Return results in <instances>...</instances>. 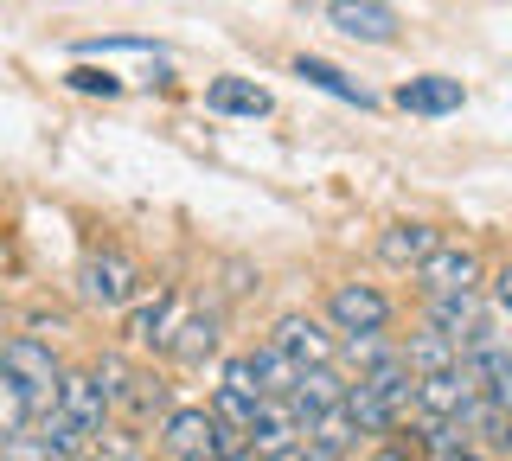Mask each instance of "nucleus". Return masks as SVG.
I'll return each instance as SVG.
<instances>
[{
	"label": "nucleus",
	"instance_id": "obj_28",
	"mask_svg": "<svg viewBox=\"0 0 512 461\" xmlns=\"http://www.w3.org/2000/svg\"><path fill=\"white\" fill-rule=\"evenodd\" d=\"M0 461H58V455L45 449V436H26V429H20V436L0 442Z\"/></svg>",
	"mask_w": 512,
	"mask_h": 461
},
{
	"label": "nucleus",
	"instance_id": "obj_14",
	"mask_svg": "<svg viewBox=\"0 0 512 461\" xmlns=\"http://www.w3.org/2000/svg\"><path fill=\"white\" fill-rule=\"evenodd\" d=\"M436 244H442V231H436V225H423V218H397V225H384V231H378V257L391 263V269H416Z\"/></svg>",
	"mask_w": 512,
	"mask_h": 461
},
{
	"label": "nucleus",
	"instance_id": "obj_25",
	"mask_svg": "<svg viewBox=\"0 0 512 461\" xmlns=\"http://www.w3.org/2000/svg\"><path fill=\"white\" fill-rule=\"evenodd\" d=\"M224 391H237V397H250V404H263V385H256V359L250 353H231L224 359V378H218Z\"/></svg>",
	"mask_w": 512,
	"mask_h": 461
},
{
	"label": "nucleus",
	"instance_id": "obj_20",
	"mask_svg": "<svg viewBox=\"0 0 512 461\" xmlns=\"http://www.w3.org/2000/svg\"><path fill=\"white\" fill-rule=\"evenodd\" d=\"M461 359V346L448 340V333H436V327H423V333H410L404 340V365L416 378H429V372H448V365Z\"/></svg>",
	"mask_w": 512,
	"mask_h": 461
},
{
	"label": "nucleus",
	"instance_id": "obj_3",
	"mask_svg": "<svg viewBox=\"0 0 512 461\" xmlns=\"http://www.w3.org/2000/svg\"><path fill=\"white\" fill-rule=\"evenodd\" d=\"M244 442H250L256 461H288L301 442H308V417H301L288 397H263L256 417H250V429H244Z\"/></svg>",
	"mask_w": 512,
	"mask_h": 461
},
{
	"label": "nucleus",
	"instance_id": "obj_30",
	"mask_svg": "<svg viewBox=\"0 0 512 461\" xmlns=\"http://www.w3.org/2000/svg\"><path fill=\"white\" fill-rule=\"evenodd\" d=\"M77 52L84 58H96V52H154V39H84Z\"/></svg>",
	"mask_w": 512,
	"mask_h": 461
},
{
	"label": "nucleus",
	"instance_id": "obj_8",
	"mask_svg": "<svg viewBox=\"0 0 512 461\" xmlns=\"http://www.w3.org/2000/svg\"><path fill=\"white\" fill-rule=\"evenodd\" d=\"M327 26L359 45H397V33H404L391 0H327Z\"/></svg>",
	"mask_w": 512,
	"mask_h": 461
},
{
	"label": "nucleus",
	"instance_id": "obj_17",
	"mask_svg": "<svg viewBox=\"0 0 512 461\" xmlns=\"http://www.w3.org/2000/svg\"><path fill=\"white\" fill-rule=\"evenodd\" d=\"M295 77H301L308 90H327V97L352 103V109H372V103H378L365 84H352V77H346L340 65H327V58H314V52H301V58H295Z\"/></svg>",
	"mask_w": 512,
	"mask_h": 461
},
{
	"label": "nucleus",
	"instance_id": "obj_29",
	"mask_svg": "<svg viewBox=\"0 0 512 461\" xmlns=\"http://www.w3.org/2000/svg\"><path fill=\"white\" fill-rule=\"evenodd\" d=\"M487 301H493V308H500L506 321H512V263H500V269H493V282H487Z\"/></svg>",
	"mask_w": 512,
	"mask_h": 461
},
{
	"label": "nucleus",
	"instance_id": "obj_5",
	"mask_svg": "<svg viewBox=\"0 0 512 461\" xmlns=\"http://www.w3.org/2000/svg\"><path fill=\"white\" fill-rule=\"evenodd\" d=\"M410 276L423 282V295H474V289H487V269H480L474 244H448V237L410 269Z\"/></svg>",
	"mask_w": 512,
	"mask_h": 461
},
{
	"label": "nucleus",
	"instance_id": "obj_6",
	"mask_svg": "<svg viewBox=\"0 0 512 461\" xmlns=\"http://www.w3.org/2000/svg\"><path fill=\"white\" fill-rule=\"evenodd\" d=\"M0 372L13 378V385H20L32 404H52L58 397V359H52V346L39 340V333H20V340H7L0 346Z\"/></svg>",
	"mask_w": 512,
	"mask_h": 461
},
{
	"label": "nucleus",
	"instance_id": "obj_23",
	"mask_svg": "<svg viewBox=\"0 0 512 461\" xmlns=\"http://www.w3.org/2000/svg\"><path fill=\"white\" fill-rule=\"evenodd\" d=\"M256 385H263V397H288V391H295V378H301V365L295 359H288L282 353V346L276 340H263V346H256Z\"/></svg>",
	"mask_w": 512,
	"mask_h": 461
},
{
	"label": "nucleus",
	"instance_id": "obj_7",
	"mask_svg": "<svg viewBox=\"0 0 512 461\" xmlns=\"http://www.w3.org/2000/svg\"><path fill=\"white\" fill-rule=\"evenodd\" d=\"M77 289H84L90 308H128L141 295V269L122 250H90L84 269H77Z\"/></svg>",
	"mask_w": 512,
	"mask_h": 461
},
{
	"label": "nucleus",
	"instance_id": "obj_2",
	"mask_svg": "<svg viewBox=\"0 0 512 461\" xmlns=\"http://www.w3.org/2000/svg\"><path fill=\"white\" fill-rule=\"evenodd\" d=\"M346 417L359 423V436H391L416 417V372L404 359L378 365V372H359L346 385Z\"/></svg>",
	"mask_w": 512,
	"mask_h": 461
},
{
	"label": "nucleus",
	"instance_id": "obj_15",
	"mask_svg": "<svg viewBox=\"0 0 512 461\" xmlns=\"http://www.w3.org/2000/svg\"><path fill=\"white\" fill-rule=\"evenodd\" d=\"M346 385H352V378H340V365H301L288 404H295L301 417H320V410H340L346 404Z\"/></svg>",
	"mask_w": 512,
	"mask_h": 461
},
{
	"label": "nucleus",
	"instance_id": "obj_35",
	"mask_svg": "<svg viewBox=\"0 0 512 461\" xmlns=\"http://www.w3.org/2000/svg\"><path fill=\"white\" fill-rule=\"evenodd\" d=\"M250 461H256V455H250Z\"/></svg>",
	"mask_w": 512,
	"mask_h": 461
},
{
	"label": "nucleus",
	"instance_id": "obj_1",
	"mask_svg": "<svg viewBox=\"0 0 512 461\" xmlns=\"http://www.w3.org/2000/svg\"><path fill=\"white\" fill-rule=\"evenodd\" d=\"M103 423H109V397L96 385V372H64L58 397L45 404V449L58 461H77L84 442L103 436Z\"/></svg>",
	"mask_w": 512,
	"mask_h": 461
},
{
	"label": "nucleus",
	"instance_id": "obj_24",
	"mask_svg": "<svg viewBox=\"0 0 512 461\" xmlns=\"http://www.w3.org/2000/svg\"><path fill=\"white\" fill-rule=\"evenodd\" d=\"M32 410H39V404H32V397L0 372V436H20V429L32 423Z\"/></svg>",
	"mask_w": 512,
	"mask_h": 461
},
{
	"label": "nucleus",
	"instance_id": "obj_31",
	"mask_svg": "<svg viewBox=\"0 0 512 461\" xmlns=\"http://www.w3.org/2000/svg\"><path fill=\"white\" fill-rule=\"evenodd\" d=\"M224 276H231V282H224V289H231V295H244V289H250V263H231V269H224Z\"/></svg>",
	"mask_w": 512,
	"mask_h": 461
},
{
	"label": "nucleus",
	"instance_id": "obj_19",
	"mask_svg": "<svg viewBox=\"0 0 512 461\" xmlns=\"http://www.w3.org/2000/svg\"><path fill=\"white\" fill-rule=\"evenodd\" d=\"M180 365H205L218 353V308H199V314H186V327L173 333V346H167Z\"/></svg>",
	"mask_w": 512,
	"mask_h": 461
},
{
	"label": "nucleus",
	"instance_id": "obj_34",
	"mask_svg": "<svg viewBox=\"0 0 512 461\" xmlns=\"http://www.w3.org/2000/svg\"><path fill=\"white\" fill-rule=\"evenodd\" d=\"M77 461H90V455H77Z\"/></svg>",
	"mask_w": 512,
	"mask_h": 461
},
{
	"label": "nucleus",
	"instance_id": "obj_10",
	"mask_svg": "<svg viewBox=\"0 0 512 461\" xmlns=\"http://www.w3.org/2000/svg\"><path fill=\"white\" fill-rule=\"evenodd\" d=\"M186 314H192V301H186L180 289H160L154 301H141V308H135V321H128V340H135V346H160V353H167L173 333L186 327Z\"/></svg>",
	"mask_w": 512,
	"mask_h": 461
},
{
	"label": "nucleus",
	"instance_id": "obj_21",
	"mask_svg": "<svg viewBox=\"0 0 512 461\" xmlns=\"http://www.w3.org/2000/svg\"><path fill=\"white\" fill-rule=\"evenodd\" d=\"M308 449H327L333 461H346L352 449H359V423L346 417V404H340V410H320V417H308Z\"/></svg>",
	"mask_w": 512,
	"mask_h": 461
},
{
	"label": "nucleus",
	"instance_id": "obj_26",
	"mask_svg": "<svg viewBox=\"0 0 512 461\" xmlns=\"http://www.w3.org/2000/svg\"><path fill=\"white\" fill-rule=\"evenodd\" d=\"M212 417H218L224 429H250L256 404H250V397H237V391H224V385H218V397H212Z\"/></svg>",
	"mask_w": 512,
	"mask_h": 461
},
{
	"label": "nucleus",
	"instance_id": "obj_16",
	"mask_svg": "<svg viewBox=\"0 0 512 461\" xmlns=\"http://www.w3.org/2000/svg\"><path fill=\"white\" fill-rule=\"evenodd\" d=\"M205 109H212V116H269V90L263 84H250V77H212V84H205Z\"/></svg>",
	"mask_w": 512,
	"mask_h": 461
},
{
	"label": "nucleus",
	"instance_id": "obj_12",
	"mask_svg": "<svg viewBox=\"0 0 512 461\" xmlns=\"http://www.w3.org/2000/svg\"><path fill=\"white\" fill-rule=\"evenodd\" d=\"M160 442H167V455H218V417H212V410H199V404L167 410Z\"/></svg>",
	"mask_w": 512,
	"mask_h": 461
},
{
	"label": "nucleus",
	"instance_id": "obj_33",
	"mask_svg": "<svg viewBox=\"0 0 512 461\" xmlns=\"http://www.w3.org/2000/svg\"><path fill=\"white\" fill-rule=\"evenodd\" d=\"M173 461H218V455H173Z\"/></svg>",
	"mask_w": 512,
	"mask_h": 461
},
{
	"label": "nucleus",
	"instance_id": "obj_11",
	"mask_svg": "<svg viewBox=\"0 0 512 461\" xmlns=\"http://www.w3.org/2000/svg\"><path fill=\"white\" fill-rule=\"evenodd\" d=\"M276 346L295 365H333V359H340V340H333L327 321H314V314H282V321H276Z\"/></svg>",
	"mask_w": 512,
	"mask_h": 461
},
{
	"label": "nucleus",
	"instance_id": "obj_4",
	"mask_svg": "<svg viewBox=\"0 0 512 461\" xmlns=\"http://www.w3.org/2000/svg\"><path fill=\"white\" fill-rule=\"evenodd\" d=\"M474 397H480V372L468 359H455L448 372L416 378V423H455Z\"/></svg>",
	"mask_w": 512,
	"mask_h": 461
},
{
	"label": "nucleus",
	"instance_id": "obj_22",
	"mask_svg": "<svg viewBox=\"0 0 512 461\" xmlns=\"http://www.w3.org/2000/svg\"><path fill=\"white\" fill-rule=\"evenodd\" d=\"M340 359L352 365V372H378V365H397V359H404V346L384 340V333H346V340H340Z\"/></svg>",
	"mask_w": 512,
	"mask_h": 461
},
{
	"label": "nucleus",
	"instance_id": "obj_32",
	"mask_svg": "<svg viewBox=\"0 0 512 461\" xmlns=\"http://www.w3.org/2000/svg\"><path fill=\"white\" fill-rule=\"evenodd\" d=\"M372 461H423V455H410V449H384V455H372Z\"/></svg>",
	"mask_w": 512,
	"mask_h": 461
},
{
	"label": "nucleus",
	"instance_id": "obj_13",
	"mask_svg": "<svg viewBox=\"0 0 512 461\" xmlns=\"http://www.w3.org/2000/svg\"><path fill=\"white\" fill-rule=\"evenodd\" d=\"M397 103H404L410 116H455V109L468 103V90H461V77L423 71V77H404V90H397Z\"/></svg>",
	"mask_w": 512,
	"mask_h": 461
},
{
	"label": "nucleus",
	"instance_id": "obj_9",
	"mask_svg": "<svg viewBox=\"0 0 512 461\" xmlns=\"http://www.w3.org/2000/svg\"><path fill=\"white\" fill-rule=\"evenodd\" d=\"M327 321L340 333H384V327H391V295L372 289V282H333Z\"/></svg>",
	"mask_w": 512,
	"mask_h": 461
},
{
	"label": "nucleus",
	"instance_id": "obj_27",
	"mask_svg": "<svg viewBox=\"0 0 512 461\" xmlns=\"http://www.w3.org/2000/svg\"><path fill=\"white\" fill-rule=\"evenodd\" d=\"M64 84L84 90V97H122V77H109V71H96V65H77Z\"/></svg>",
	"mask_w": 512,
	"mask_h": 461
},
{
	"label": "nucleus",
	"instance_id": "obj_18",
	"mask_svg": "<svg viewBox=\"0 0 512 461\" xmlns=\"http://www.w3.org/2000/svg\"><path fill=\"white\" fill-rule=\"evenodd\" d=\"M480 314H487V301H480V289L474 295H423V327H436V333H448V340L461 346V333H468Z\"/></svg>",
	"mask_w": 512,
	"mask_h": 461
}]
</instances>
